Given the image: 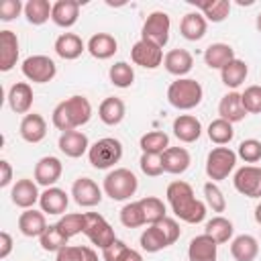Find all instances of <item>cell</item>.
<instances>
[{"label":"cell","mask_w":261,"mask_h":261,"mask_svg":"<svg viewBox=\"0 0 261 261\" xmlns=\"http://www.w3.org/2000/svg\"><path fill=\"white\" fill-rule=\"evenodd\" d=\"M37 186H39V184L33 181V179H29V177L16 179V184H14L12 190H10V200H12V204L18 206V208H22V210L33 208V206L39 202V198H41Z\"/></svg>","instance_id":"9a60e30c"},{"label":"cell","mask_w":261,"mask_h":261,"mask_svg":"<svg viewBox=\"0 0 261 261\" xmlns=\"http://www.w3.org/2000/svg\"><path fill=\"white\" fill-rule=\"evenodd\" d=\"M57 147L65 157L77 159L90 151V141H88L86 133H82V130H67V133H61Z\"/></svg>","instance_id":"e0dca14e"},{"label":"cell","mask_w":261,"mask_h":261,"mask_svg":"<svg viewBox=\"0 0 261 261\" xmlns=\"http://www.w3.org/2000/svg\"><path fill=\"white\" fill-rule=\"evenodd\" d=\"M20 12H24V4L20 0H2L0 2V20H14Z\"/></svg>","instance_id":"f907efd6"},{"label":"cell","mask_w":261,"mask_h":261,"mask_svg":"<svg viewBox=\"0 0 261 261\" xmlns=\"http://www.w3.org/2000/svg\"><path fill=\"white\" fill-rule=\"evenodd\" d=\"M55 261H98V255L94 249L84 247V245H67L63 247Z\"/></svg>","instance_id":"60d3db41"},{"label":"cell","mask_w":261,"mask_h":261,"mask_svg":"<svg viewBox=\"0 0 261 261\" xmlns=\"http://www.w3.org/2000/svg\"><path fill=\"white\" fill-rule=\"evenodd\" d=\"M163 67L171 73V75H177V77H184L186 73L192 71L194 67V57L188 49H171L165 53L163 57Z\"/></svg>","instance_id":"44dd1931"},{"label":"cell","mask_w":261,"mask_h":261,"mask_svg":"<svg viewBox=\"0 0 261 261\" xmlns=\"http://www.w3.org/2000/svg\"><path fill=\"white\" fill-rule=\"evenodd\" d=\"M234 190L247 198H261V167L257 165H243L234 171L232 177Z\"/></svg>","instance_id":"8fae6325"},{"label":"cell","mask_w":261,"mask_h":261,"mask_svg":"<svg viewBox=\"0 0 261 261\" xmlns=\"http://www.w3.org/2000/svg\"><path fill=\"white\" fill-rule=\"evenodd\" d=\"M165 196H167V202H169L173 214L179 220H184L188 224H198L206 218L208 206L196 198V194L188 181H181V179L171 181L165 190Z\"/></svg>","instance_id":"6da1fadb"},{"label":"cell","mask_w":261,"mask_h":261,"mask_svg":"<svg viewBox=\"0 0 261 261\" xmlns=\"http://www.w3.org/2000/svg\"><path fill=\"white\" fill-rule=\"evenodd\" d=\"M124 114H126V106H124V102H122L120 98H116V96L104 98V100L100 102V106H98V118H100L104 124H108V126H114V124L122 122Z\"/></svg>","instance_id":"1f68e13d"},{"label":"cell","mask_w":261,"mask_h":261,"mask_svg":"<svg viewBox=\"0 0 261 261\" xmlns=\"http://www.w3.org/2000/svg\"><path fill=\"white\" fill-rule=\"evenodd\" d=\"M67 204H69V196L65 194V190L57 188V186H51V188H45L41 192V198H39V206L45 214H53V216H59L67 210Z\"/></svg>","instance_id":"ac0fdd59"},{"label":"cell","mask_w":261,"mask_h":261,"mask_svg":"<svg viewBox=\"0 0 261 261\" xmlns=\"http://www.w3.org/2000/svg\"><path fill=\"white\" fill-rule=\"evenodd\" d=\"M118 261H143V255H141L139 251H135V249L126 247V251L120 255V259H118Z\"/></svg>","instance_id":"11a10c76"},{"label":"cell","mask_w":261,"mask_h":261,"mask_svg":"<svg viewBox=\"0 0 261 261\" xmlns=\"http://www.w3.org/2000/svg\"><path fill=\"white\" fill-rule=\"evenodd\" d=\"M204 198H206V206L212 208V212H224L226 210V198L214 181L204 184Z\"/></svg>","instance_id":"bcb514c9"},{"label":"cell","mask_w":261,"mask_h":261,"mask_svg":"<svg viewBox=\"0 0 261 261\" xmlns=\"http://www.w3.org/2000/svg\"><path fill=\"white\" fill-rule=\"evenodd\" d=\"M55 224L59 226V230H61V232H63L67 239H71V237H75V234L84 232L86 214H82V212H71V214L61 216V218H59Z\"/></svg>","instance_id":"f6af8a7d"},{"label":"cell","mask_w":261,"mask_h":261,"mask_svg":"<svg viewBox=\"0 0 261 261\" xmlns=\"http://www.w3.org/2000/svg\"><path fill=\"white\" fill-rule=\"evenodd\" d=\"M102 194L104 190H100V186L92 179V177H77L71 186V196L73 202L82 208H94L102 202Z\"/></svg>","instance_id":"7c38bea8"},{"label":"cell","mask_w":261,"mask_h":261,"mask_svg":"<svg viewBox=\"0 0 261 261\" xmlns=\"http://www.w3.org/2000/svg\"><path fill=\"white\" fill-rule=\"evenodd\" d=\"M18 133L27 143H41L47 137V122H45V118L41 114L29 112L27 116H22Z\"/></svg>","instance_id":"cb8c5ba5"},{"label":"cell","mask_w":261,"mask_h":261,"mask_svg":"<svg viewBox=\"0 0 261 261\" xmlns=\"http://www.w3.org/2000/svg\"><path fill=\"white\" fill-rule=\"evenodd\" d=\"M124 251H126V243L120 241V239H116L112 245H108L106 249H102V259L104 261H118Z\"/></svg>","instance_id":"816d5d0a"},{"label":"cell","mask_w":261,"mask_h":261,"mask_svg":"<svg viewBox=\"0 0 261 261\" xmlns=\"http://www.w3.org/2000/svg\"><path fill=\"white\" fill-rule=\"evenodd\" d=\"M173 135L181 143H196L200 139V135H202V124L192 114H179L173 120Z\"/></svg>","instance_id":"f1b7e54d"},{"label":"cell","mask_w":261,"mask_h":261,"mask_svg":"<svg viewBox=\"0 0 261 261\" xmlns=\"http://www.w3.org/2000/svg\"><path fill=\"white\" fill-rule=\"evenodd\" d=\"M237 157H241L245 163H257L261 159V141H257V139L241 141V145L237 149Z\"/></svg>","instance_id":"7dc6e473"},{"label":"cell","mask_w":261,"mask_h":261,"mask_svg":"<svg viewBox=\"0 0 261 261\" xmlns=\"http://www.w3.org/2000/svg\"><path fill=\"white\" fill-rule=\"evenodd\" d=\"M230 255L234 261H255L259 255V243L253 234H239L230 241Z\"/></svg>","instance_id":"f546056e"},{"label":"cell","mask_w":261,"mask_h":261,"mask_svg":"<svg viewBox=\"0 0 261 261\" xmlns=\"http://www.w3.org/2000/svg\"><path fill=\"white\" fill-rule=\"evenodd\" d=\"M120 222L126 228H139V226L147 224L145 214H143V208H141V202H128V204H124L120 208Z\"/></svg>","instance_id":"ee69618b"},{"label":"cell","mask_w":261,"mask_h":261,"mask_svg":"<svg viewBox=\"0 0 261 261\" xmlns=\"http://www.w3.org/2000/svg\"><path fill=\"white\" fill-rule=\"evenodd\" d=\"M86 49L94 59H110L118 51V43L110 33H96L88 39Z\"/></svg>","instance_id":"d4e9b609"},{"label":"cell","mask_w":261,"mask_h":261,"mask_svg":"<svg viewBox=\"0 0 261 261\" xmlns=\"http://www.w3.org/2000/svg\"><path fill=\"white\" fill-rule=\"evenodd\" d=\"M169 31H171L169 14L163 12V10H155L143 22L141 39L143 41H149V43H153V45H157V47L163 49L167 45V41H169Z\"/></svg>","instance_id":"ba28073f"},{"label":"cell","mask_w":261,"mask_h":261,"mask_svg":"<svg viewBox=\"0 0 261 261\" xmlns=\"http://www.w3.org/2000/svg\"><path fill=\"white\" fill-rule=\"evenodd\" d=\"M247 75H249V65H247L243 59H239V57H234L232 61H228V63L220 69V80H222V84H224L226 88H232V90H237L239 86H243L245 80H247Z\"/></svg>","instance_id":"836d02e7"},{"label":"cell","mask_w":261,"mask_h":261,"mask_svg":"<svg viewBox=\"0 0 261 261\" xmlns=\"http://www.w3.org/2000/svg\"><path fill=\"white\" fill-rule=\"evenodd\" d=\"M237 165V153L230 147H214L206 157V175L210 181L226 179Z\"/></svg>","instance_id":"52a82bcc"},{"label":"cell","mask_w":261,"mask_h":261,"mask_svg":"<svg viewBox=\"0 0 261 261\" xmlns=\"http://www.w3.org/2000/svg\"><path fill=\"white\" fill-rule=\"evenodd\" d=\"M255 24H257V31H259V33H261V12H259V14H257V22H255Z\"/></svg>","instance_id":"6f0895ef"},{"label":"cell","mask_w":261,"mask_h":261,"mask_svg":"<svg viewBox=\"0 0 261 261\" xmlns=\"http://www.w3.org/2000/svg\"><path fill=\"white\" fill-rule=\"evenodd\" d=\"M88 159L90 165L96 169H110L122 159V143L114 137L98 139L96 143L90 145Z\"/></svg>","instance_id":"8992f818"},{"label":"cell","mask_w":261,"mask_h":261,"mask_svg":"<svg viewBox=\"0 0 261 261\" xmlns=\"http://www.w3.org/2000/svg\"><path fill=\"white\" fill-rule=\"evenodd\" d=\"M20 71L33 84H47L57 75V65L47 55H31L22 61Z\"/></svg>","instance_id":"30bf717a"},{"label":"cell","mask_w":261,"mask_h":261,"mask_svg":"<svg viewBox=\"0 0 261 261\" xmlns=\"http://www.w3.org/2000/svg\"><path fill=\"white\" fill-rule=\"evenodd\" d=\"M47 220H45V212L43 210H35V208H29L24 210L20 216H18V230L33 239V237H41L47 228Z\"/></svg>","instance_id":"83f0119b"},{"label":"cell","mask_w":261,"mask_h":261,"mask_svg":"<svg viewBox=\"0 0 261 261\" xmlns=\"http://www.w3.org/2000/svg\"><path fill=\"white\" fill-rule=\"evenodd\" d=\"M204 98V90L200 82L192 77H177L167 88V102L177 110H192Z\"/></svg>","instance_id":"277c9868"},{"label":"cell","mask_w":261,"mask_h":261,"mask_svg":"<svg viewBox=\"0 0 261 261\" xmlns=\"http://www.w3.org/2000/svg\"><path fill=\"white\" fill-rule=\"evenodd\" d=\"M108 77L116 88H130L135 82V69L126 61H116L108 69Z\"/></svg>","instance_id":"b9f144b4"},{"label":"cell","mask_w":261,"mask_h":261,"mask_svg":"<svg viewBox=\"0 0 261 261\" xmlns=\"http://www.w3.org/2000/svg\"><path fill=\"white\" fill-rule=\"evenodd\" d=\"M204 232H206L208 237H212L218 245H224V243H228V241L232 239L234 226H232V222H230L228 218H224V216L218 214V216H214V218H210V220L206 222Z\"/></svg>","instance_id":"e575fe53"},{"label":"cell","mask_w":261,"mask_h":261,"mask_svg":"<svg viewBox=\"0 0 261 261\" xmlns=\"http://www.w3.org/2000/svg\"><path fill=\"white\" fill-rule=\"evenodd\" d=\"M139 167L145 175L149 177H159L163 173V165H161V155H151V153H143L139 159Z\"/></svg>","instance_id":"681fc988"},{"label":"cell","mask_w":261,"mask_h":261,"mask_svg":"<svg viewBox=\"0 0 261 261\" xmlns=\"http://www.w3.org/2000/svg\"><path fill=\"white\" fill-rule=\"evenodd\" d=\"M137 188H139V179H137V175H135L130 169H126V167H116V169L108 171L106 177H104V184H102L104 194H106L110 200H114V202H124V200H128L130 196H135Z\"/></svg>","instance_id":"5b68a950"},{"label":"cell","mask_w":261,"mask_h":261,"mask_svg":"<svg viewBox=\"0 0 261 261\" xmlns=\"http://www.w3.org/2000/svg\"><path fill=\"white\" fill-rule=\"evenodd\" d=\"M206 29H208V20L198 10L184 14V18L179 22V35L188 41H200L206 35Z\"/></svg>","instance_id":"4dcf8cb0"},{"label":"cell","mask_w":261,"mask_h":261,"mask_svg":"<svg viewBox=\"0 0 261 261\" xmlns=\"http://www.w3.org/2000/svg\"><path fill=\"white\" fill-rule=\"evenodd\" d=\"M255 222H257V224H261V202L255 206Z\"/></svg>","instance_id":"9f6ffc18"},{"label":"cell","mask_w":261,"mask_h":261,"mask_svg":"<svg viewBox=\"0 0 261 261\" xmlns=\"http://www.w3.org/2000/svg\"><path fill=\"white\" fill-rule=\"evenodd\" d=\"M181 234V228L177 224L175 218H169L165 216L163 220L155 222V224H149L143 232H141V249L147 251V253H157V251H163L165 247L173 245Z\"/></svg>","instance_id":"3957f363"},{"label":"cell","mask_w":261,"mask_h":261,"mask_svg":"<svg viewBox=\"0 0 261 261\" xmlns=\"http://www.w3.org/2000/svg\"><path fill=\"white\" fill-rule=\"evenodd\" d=\"M63 173V163L53 157V155H47V157H41L37 163H35V181L43 188H51L59 181Z\"/></svg>","instance_id":"5bb4252c"},{"label":"cell","mask_w":261,"mask_h":261,"mask_svg":"<svg viewBox=\"0 0 261 261\" xmlns=\"http://www.w3.org/2000/svg\"><path fill=\"white\" fill-rule=\"evenodd\" d=\"M12 237L6 232V230H2L0 232V259H6L8 255H10V251H12Z\"/></svg>","instance_id":"db71d44e"},{"label":"cell","mask_w":261,"mask_h":261,"mask_svg":"<svg viewBox=\"0 0 261 261\" xmlns=\"http://www.w3.org/2000/svg\"><path fill=\"white\" fill-rule=\"evenodd\" d=\"M192 163V157H190V151L184 149V147H169L163 151L161 155V165H163V171L165 173H171V175H179L184 173Z\"/></svg>","instance_id":"603a6c76"},{"label":"cell","mask_w":261,"mask_h":261,"mask_svg":"<svg viewBox=\"0 0 261 261\" xmlns=\"http://www.w3.org/2000/svg\"><path fill=\"white\" fill-rule=\"evenodd\" d=\"M92 118V104L86 96H71L67 100H61L51 114L53 126L61 133L67 130H75L77 126H84L88 120Z\"/></svg>","instance_id":"7a4b0ae2"},{"label":"cell","mask_w":261,"mask_h":261,"mask_svg":"<svg viewBox=\"0 0 261 261\" xmlns=\"http://www.w3.org/2000/svg\"><path fill=\"white\" fill-rule=\"evenodd\" d=\"M232 59H234V49L228 43H212L204 49V63L210 69H222Z\"/></svg>","instance_id":"d6a6232c"},{"label":"cell","mask_w":261,"mask_h":261,"mask_svg":"<svg viewBox=\"0 0 261 261\" xmlns=\"http://www.w3.org/2000/svg\"><path fill=\"white\" fill-rule=\"evenodd\" d=\"M139 202H141V208H143L147 224H155V222H159V220H163L167 216L163 200H159L155 196H147V198H141Z\"/></svg>","instance_id":"7bdbcfd3"},{"label":"cell","mask_w":261,"mask_h":261,"mask_svg":"<svg viewBox=\"0 0 261 261\" xmlns=\"http://www.w3.org/2000/svg\"><path fill=\"white\" fill-rule=\"evenodd\" d=\"M51 10H53V4H49V0H29L24 4V16L35 27L45 24L51 18Z\"/></svg>","instance_id":"74e56055"},{"label":"cell","mask_w":261,"mask_h":261,"mask_svg":"<svg viewBox=\"0 0 261 261\" xmlns=\"http://www.w3.org/2000/svg\"><path fill=\"white\" fill-rule=\"evenodd\" d=\"M18 37L16 33L4 29L0 31V71H10L18 61Z\"/></svg>","instance_id":"d6986e66"},{"label":"cell","mask_w":261,"mask_h":261,"mask_svg":"<svg viewBox=\"0 0 261 261\" xmlns=\"http://www.w3.org/2000/svg\"><path fill=\"white\" fill-rule=\"evenodd\" d=\"M218 259V243L206 232L194 237L188 245V261H216Z\"/></svg>","instance_id":"2e32d148"},{"label":"cell","mask_w":261,"mask_h":261,"mask_svg":"<svg viewBox=\"0 0 261 261\" xmlns=\"http://www.w3.org/2000/svg\"><path fill=\"white\" fill-rule=\"evenodd\" d=\"M206 133H208V139H210L214 145H218V147L228 145V143L232 141V137H234L232 122H228V120H224V118H220V116L208 124V130H206Z\"/></svg>","instance_id":"f35d334b"},{"label":"cell","mask_w":261,"mask_h":261,"mask_svg":"<svg viewBox=\"0 0 261 261\" xmlns=\"http://www.w3.org/2000/svg\"><path fill=\"white\" fill-rule=\"evenodd\" d=\"M139 147L143 153H151V155H163L165 149H169V137L163 130H151L145 133L139 141Z\"/></svg>","instance_id":"8d00e7d4"},{"label":"cell","mask_w":261,"mask_h":261,"mask_svg":"<svg viewBox=\"0 0 261 261\" xmlns=\"http://www.w3.org/2000/svg\"><path fill=\"white\" fill-rule=\"evenodd\" d=\"M12 181V167L6 159L0 161V188H8Z\"/></svg>","instance_id":"f5cc1de1"},{"label":"cell","mask_w":261,"mask_h":261,"mask_svg":"<svg viewBox=\"0 0 261 261\" xmlns=\"http://www.w3.org/2000/svg\"><path fill=\"white\" fill-rule=\"evenodd\" d=\"M53 49H55V53H57L61 59H65V61H73V59H77L84 51H88V49H86V43H84L82 37L75 35V33H61V35L55 39Z\"/></svg>","instance_id":"ffe728a7"},{"label":"cell","mask_w":261,"mask_h":261,"mask_svg":"<svg viewBox=\"0 0 261 261\" xmlns=\"http://www.w3.org/2000/svg\"><path fill=\"white\" fill-rule=\"evenodd\" d=\"M218 114H220V118H224V120H228L232 124L241 122L247 116V110H245L243 100H241V94L234 92V90L224 94L220 98V102H218Z\"/></svg>","instance_id":"4316f807"},{"label":"cell","mask_w":261,"mask_h":261,"mask_svg":"<svg viewBox=\"0 0 261 261\" xmlns=\"http://www.w3.org/2000/svg\"><path fill=\"white\" fill-rule=\"evenodd\" d=\"M33 88L27 82H16L10 86L8 90V106L12 112L16 114H29L31 106H33Z\"/></svg>","instance_id":"7402d4cb"},{"label":"cell","mask_w":261,"mask_h":261,"mask_svg":"<svg viewBox=\"0 0 261 261\" xmlns=\"http://www.w3.org/2000/svg\"><path fill=\"white\" fill-rule=\"evenodd\" d=\"M77 18H80V2H75V0H57L53 4L51 20L57 27L69 29L77 22Z\"/></svg>","instance_id":"484cf974"},{"label":"cell","mask_w":261,"mask_h":261,"mask_svg":"<svg viewBox=\"0 0 261 261\" xmlns=\"http://www.w3.org/2000/svg\"><path fill=\"white\" fill-rule=\"evenodd\" d=\"M84 214H86L84 234L90 239L92 245H96L98 249H106L108 245H112L116 241L114 228L102 214H98V212H84Z\"/></svg>","instance_id":"9c48e42d"},{"label":"cell","mask_w":261,"mask_h":261,"mask_svg":"<svg viewBox=\"0 0 261 261\" xmlns=\"http://www.w3.org/2000/svg\"><path fill=\"white\" fill-rule=\"evenodd\" d=\"M67 237L59 230L57 224H49L45 228V232L39 237V243H41V249L43 251H49V253H59L63 247H67Z\"/></svg>","instance_id":"ab89813d"},{"label":"cell","mask_w":261,"mask_h":261,"mask_svg":"<svg viewBox=\"0 0 261 261\" xmlns=\"http://www.w3.org/2000/svg\"><path fill=\"white\" fill-rule=\"evenodd\" d=\"M163 49L149 43V41H137L130 49V59L135 65H141L145 69H157L163 63Z\"/></svg>","instance_id":"4fadbf2b"},{"label":"cell","mask_w":261,"mask_h":261,"mask_svg":"<svg viewBox=\"0 0 261 261\" xmlns=\"http://www.w3.org/2000/svg\"><path fill=\"white\" fill-rule=\"evenodd\" d=\"M241 100L247 114H261V86L255 84L245 88V92L241 94Z\"/></svg>","instance_id":"c3c4849f"},{"label":"cell","mask_w":261,"mask_h":261,"mask_svg":"<svg viewBox=\"0 0 261 261\" xmlns=\"http://www.w3.org/2000/svg\"><path fill=\"white\" fill-rule=\"evenodd\" d=\"M196 8L202 12V16L210 22H222L230 12V0H208V2H196Z\"/></svg>","instance_id":"d590c367"}]
</instances>
